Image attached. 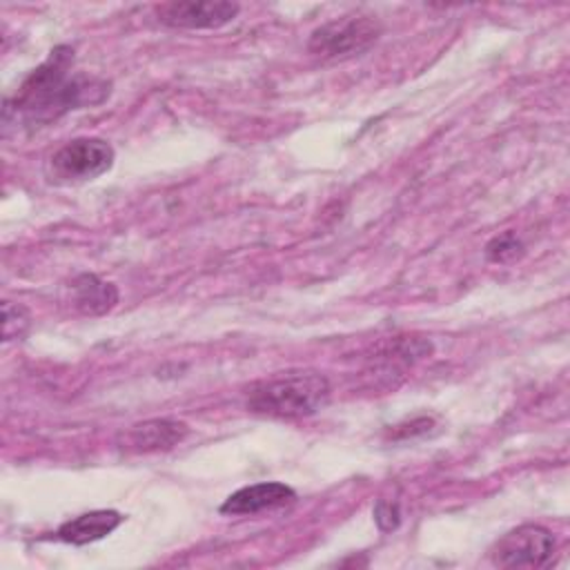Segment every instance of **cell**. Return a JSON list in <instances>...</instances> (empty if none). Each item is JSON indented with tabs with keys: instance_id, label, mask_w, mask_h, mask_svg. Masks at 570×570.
<instances>
[{
	"instance_id": "4",
	"label": "cell",
	"mask_w": 570,
	"mask_h": 570,
	"mask_svg": "<svg viewBox=\"0 0 570 570\" xmlns=\"http://www.w3.org/2000/svg\"><path fill=\"white\" fill-rule=\"evenodd\" d=\"M114 147L96 136H82L65 142L47 160V178L56 185H78L96 180L114 167Z\"/></svg>"
},
{
	"instance_id": "11",
	"label": "cell",
	"mask_w": 570,
	"mask_h": 570,
	"mask_svg": "<svg viewBox=\"0 0 570 570\" xmlns=\"http://www.w3.org/2000/svg\"><path fill=\"white\" fill-rule=\"evenodd\" d=\"M525 254L523 243L517 238L514 232H503L494 238L488 240L485 245V258L490 263H499V265H508L514 263L517 258H521Z\"/></svg>"
},
{
	"instance_id": "7",
	"label": "cell",
	"mask_w": 570,
	"mask_h": 570,
	"mask_svg": "<svg viewBox=\"0 0 570 570\" xmlns=\"http://www.w3.org/2000/svg\"><path fill=\"white\" fill-rule=\"evenodd\" d=\"M189 428L176 419H149L122 430L116 439L118 448L127 454H151L176 448Z\"/></svg>"
},
{
	"instance_id": "13",
	"label": "cell",
	"mask_w": 570,
	"mask_h": 570,
	"mask_svg": "<svg viewBox=\"0 0 570 570\" xmlns=\"http://www.w3.org/2000/svg\"><path fill=\"white\" fill-rule=\"evenodd\" d=\"M374 519L379 523V528L383 532L387 530H394L401 521V510H399V503L396 501H387V499H379L376 505H374Z\"/></svg>"
},
{
	"instance_id": "14",
	"label": "cell",
	"mask_w": 570,
	"mask_h": 570,
	"mask_svg": "<svg viewBox=\"0 0 570 570\" xmlns=\"http://www.w3.org/2000/svg\"><path fill=\"white\" fill-rule=\"evenodd\" d=\"M430 425H432V419L421 416V419H414V421H410V423L394 425L392 432H390V436H392V439H407V436H414V434H428Z\"/></svg>"
},
{
	"instance_id": "10",
	"label": "cell",
	"mask_w": 570,
	"mask_h": 570,
	"mask_svg": "<svg viewBox=\"0 0 570 570\" xmlns=\"http://www.w3.org/2000/svg\"><path fill=\"white\" fill-rule=\"evenodd\" d=\"M122 514L116 510H91L65 521L56 530V539L71 543V546H87L91 541L105 539L122 523Z\"/></svg>"
},
{
	"instance_id": "8",
	"label": "cell",
	"mask_w": 570,
	"mask_h": 570,
	"mask_svg": "<svg viewBox=\"0 0 570 570\" xmlns=\"http://www.w3.org/2000/svg\"><path fill=\"white\" fill-rule=\"evenodd\" d=\"M294 499H296V492L289 485H285L281 481H263V483L245 485V488L232 492L223 501L220 512L232 514V517L258 514L265 510L283 508V505L292 503Z\"/></svg>"
},
{
	"instance_id": "5",
	"label": "cell",
	"mask_w": 570,
	"mask_h": 570,
	"mask_svg": "<svg viewBox=\"0 0 570 570\" xmlns=\"http://www.w3.org/2000/svg\"><path fill=\"white\" fill-rule=\"evenodd\" d=\"M554 534L537 523H523L508 530L490 548V561L497 568H543L554 554Z\"/></svg>"
},
{
	"instance_id": "12",
	"label": "cell",
	"mask_w": 570,
	"mask_h": 570,
	"mask_svg": "<svg viewBox=\"0 0 570 570\" xmlns=\"http://www.w3.org/2000/svg\"><path fill=\"white\" fill-rule=\"evenodd\" d=\"M31 325L29 312L11 301L2 303V341H18Z\"/></svg>"
},
{
	"instance_id": "3",
	"label": "cell",
	"mask_w": 570,
	"mask_h": 570,
	"mask_svg": "<svg viewBox=\"0 0 570 570\" xmlns=\"http://www.w3.org/2000/svg\"><path fill=\"white\" fill-rule=\"evenodd\" d=\"M383 33L374 16L352 13L316 27L307 40V51L323 60H343L367 51Z\"/></svg>"
},
{
	"instance_id": "9",
	"label": "cell",
	"mask_w": 570,
	"mask_h": 570,
	"mask_svg": "<svg viewBox=\"0 0 570 570\" xmlns=\"http://www.w3.org/2000/svg\"><path fill=\"white\" fill-rule=\"evenodd\" d=\"M71 303L85 316H102L111 312L118 303V287L114 283L102 281L96 274H78L71 285Z\"/></svg>"
},
{
	"instance_id": "2",
	"label": "cell",
	"mask_w": 570,
	"mask_h": 570,
	"mask_svg": "<svg viewBox=\"0 0 570 570\" xmlns=\"http://www.w3.org/2000/svg\"><path fill=\"white\" fill-rule=\"evenodd\" d=\"M330 392V381L318 372H287L254 383L247 407L276 419H303L325 407Z\"/></svg>"
},
{
	"instance_id": "1",
	"label": "cell",
	"mask_w": 570,
	"mask_h": 570,
	"mask_svg": "<svg viewBox=\"0 0 570 570\" xmlns=\"http://www.w3.org/2000/svg\"><path fill=\"white\" fill-rule=\"evenodd\" d=\"M71 47L60 45L51 49L49 58L22 80L18 94L4 100V125L9 127L20 118L24 125L38 127L53 122L73 109L100 105L109 96L111 85L94 76H71Z\"/></svg>"
},
{
	"instance_id": "6",
	"label": "cell",
	"mask_w": 570,
	"mask_h": 570,
	"mask_svg": "<svg viewBox=\"0 0 570 570\" xmlns=\"http://www.w3.org/2000/svg\"><path fill=\"white\" fill-rule=\"evenodd\" d=\"M240 11L238 2L229 0H174L156 4L158 22L171 29H220Z\"/></svg>"
}]
</instances>
